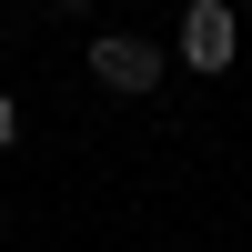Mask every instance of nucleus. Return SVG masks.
<instances>
[{
    "mask_svg": "<svg viewBox=\"0 0 252 252\" xmlns=\"http://www.w3.org/2000/svg\"><path fill=\"white\" fill-rule=\"evenodd\" d=\"M10 141H20V101L0 91V152H10Z\"/></svg>",
    "mask_w": 252,
    "mask_h": 252,
    "instance_id": "7ed1b4c3",
    "label": "nucleus"
},
{
    "mask_svg": "<svg viewBox=\"0 0 252 252\" xmlns=\"http://www.w3.org/2000/svg\"><path fill=\"white\" fill-rule=\"evenodd\" d=\"M81 71H91L101 81V91H161V51H152V40H131V31H101L91 40V51H81Z\"/></svg>",
    "mask_w": 252,
    "mask_h": 252,
    "instance_id": "f257e3e1",
    "label": "nucleus"
},
{
    "mask_svg": "<svg viewBox=\"0 0 252 252\" xmlns=\"http://www.w3.org/2000/svg\"><path fill=\"white\" fill-rule=\"evenodd\" d=\"M232 51H242L232 0H192V10H182V61H192V71H232Z\"/></svg>",
    "mask_w": 252,
    "mask_h": 252,
    "instance_id": "f03ea898",
    "label": "nucleus"
}]
</instances>
